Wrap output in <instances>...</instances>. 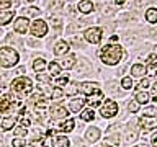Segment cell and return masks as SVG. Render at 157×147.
<instances>
[{"instance_id":"obj_1","label":"cell","mask_w":157,"mask_h":147,"mask_svg":"<svg viewBox=\"0 0 157 147\" xmlns=\"http://www.w3.org/2000/svg\"><path fill=\"white\" fill-rule=\"evenodd\" d=\"M123 57V47L120 44H106L100 51V59L106 66H116Z\"/></svg>"},{"instance_id":"obj_2","label":"cell","mask_w":157,"mask_h":147,"mask_svg":"<svg viewBox=\"0 0 157 147\" xmlns=\"http://www.w3.org/2000/svg\"><path fill=\"white\" fill-rule=\"evenodd\" d=\"M18 61H20V56L13 47L5 46L0 49V66L2 67H5V69L15 67L18 64Z\"/></svg>"},{"instance_id":"obj_3","label":"cell","mask_w":157,"mask_h":147,"mask_svg":"<svg viewBox=\"0 0 157 147\" xmlns=\"http://www.w3.org/2000/svg\"><path fill=\"white\" fill-rule=\"evenodd\" d=\"M17 108L23 110L21 100L15 98L13 95H3L0 98V113H13Z\"/></svg>"},{"instance_id":"obj_4","label":"cell","mask_w":157,"mask_h":147,"mask_svg":"<svg viewBox=\"0 0 157 147\" xmlns=\"http://www.w3.org/2000/svg\"><path fill=\"white\" fill-rule=\"evenodd\" d=\"M10 88L15 92V93H20V95H26L33 90V83L28 77H18L10 83Z\"/></svg>"},{"instance_id":"obj_5","label":"cell","mask_w":157,"mask_h":147,"mask_svg":"<svg viewBox=\"0 0 157 147\" xmlns=\"http://www.w3.org/2000/svg\"><path fill=\"white\" fill-rule=\"evenodd\" d=\"M80 92L87 96H97V98L103 96L101 88L98 87V83H95V82H83L80 85Z\"/></svg>"},{"instance_id":"obj_6","label":"cell","mask_w":157,"mask_h":147,"mask_svg":"<svg viewBox=\"0 0 157 147\" xmlns=\"http://www.w3.org/2000/svg\"><path fill=\"white\" fill-rule=\"evenodd\" d=\"M29 29H31V34H33V36H36V38H43V36H46V34H48V24L41 18L34 20V21L31 23V28H29Z\"/></svg>"},{"instance_id":"obj_7","label":"cell","mask_w":157,"mask_h":147,"mask_svg":"<svg viewBox=\"0 0 157 147\" xmlns=\"http://www.w3.org/2000/svg\"><path fill=\"white\" fill-rule=\"evenodd\" d=\"M101 28H87L85 29V33H83V39H85L87 43H90V44H98L101 41Z\"/></svg>"},{"instance_id":"obj_8","label":"cell","mask_w":157,"mask_h":147,"mask_svg":"<svg viewBox=\"0 0 157 147\" xmlns=\"http://www.w3.org/2000/svg\"><path fill=\"white\" fill-rule=\"evenodd\" d=\"M101 116L103 118H113L118 113V103L115 100H106L105 105H101Z\"/></svg>"},{"instance_id":"obj_9","label":"cell","mask_w":157,"mask_h":147,"mask_svg":"<svg viewBox=\"0 0 157 147\" xmlns=\"http://www.w3.org/2000/svg\"><path fill=\"white\" fill-rule=\"evenodd\" d=\"M141 124V129H142V132H149V131H152L154 127H157V118L155 116H142V118H139V121H137Z\"/></svg>"},{"instance_id":"obj_10","label":"cell","mask_w":157,"mask_h":147,"mask_svg":"<svg viewBox=\"0 0 157 147\" xmlns=\"http://www.w3.org/2000/svg\"><path fill=\"white\" fill-rule=\"evenodd\" d=\"M75 127V121L74 119H61L54 123V129L61 131V132H71Z\"/></svg>"},{"instance_id":"obj_11","label":"cell","mask_w":157,"mask_h":147,"mask_svg":"<svg viewBox=\"0 0 157 147\" xmlns=\"http://www.w3.org/2000/svg\"><path fill=\"white\" fill-rule=\"evenodd\" d=\"M28 29V18L26 17H18L13 23V31L18 34H25Z\"/></svg>"},{"instance_id":"obj_12","label":"cell","mask_w":157,"mask_h":147,"mask_svg":"<svg viewBox=\"0 0 157 147\" xmlns=\"http://www.w3.org/2000/svg\"><path fill=\"white\" fill-rule=\"evenodd\" d=\"M51 116H52V119H66L69 116V111H67V108H64L61 105H56V106L51 108Z\"/></svg>"},{"instance_id":"obj_13","label":"cell","mask_w":157,"mask_h":147,"mask_svg":"<svg viewBox=\"0 0 157 147\" xmlns=\"http://www.w3.org/2000/svg\"><path fill=\"white\" fill-rule=\"evenodd\" d=\"M15 17V10H0V26L8 24Z\"/></svg>"},{"instance_id":"obj_14","label":"cell","mask_w":157,"mask_h":147,"mask_svg":"<svg viewBox=\"0 0 157 147\" xmlns=\"http://www.w3.org/2000/svg\"><path fill=\"white\" fill-rule=\"evenodd\" d=\"M85 137H87L88 142H97L98 139H100V129H98V127H95V126L88 127Z\"/></svg>"},{"instance_id":"obj_15","label":"cell","mask_w":157,"mask_h":147,"mask_svg":"<svg viewBox=\"0 0 157 147\" xmlns=\"http://www.w3.org/2000/svg\"><path fill=\"white\" fill-rule=\"evenodd\" d=\"M92 70L90 64H88L87 59H78V66H77V74H80V75H87L88 72Z\"/></svg>"},{"instance_id":"obj_16","label":"cell","mask_w":157,"mask_h":147,"mask_svg":"<svg viewBox=\"0 0 157 147\" xmlns=\"http://www.w3.org/2000/svg\"><path fill=\"white\" fill-rule=\"evenodd\" d=\"M69 51V43L67 41H57L56 46H54V54L56 56H64Z\"/></svg>"},{"instance_id":"obj_17","label":"cell","mask_w":157,"mask_h":147,"mask_svg":"<svg viewBox=\"0 0 157 147\" xmlns=\"http://www.w3.org/2000/svg\"><path fill=\"white\" fill-rule=\"evenodd\" d=\"M77 8L80 13H90L93 10V3H92V0H80L77 5Z\"/></svg>"},{"instance_id":"obj_18","label":"cell","mask_w":157,"mask_h":147,"mask_svg":"<svg viewBox=\"0 0 157 147\" xmlns=\"http://www.w3.org/2000/svg\"><path fill=\"white\" fill-rule=\"evenodd\" d=\"M83 105H85V100L83 98H74V100H71V110L74 111V113H78V111H82V108H83Z\"/></svg>"},{"instance_id":"obj_19","label":"cell","mask_w":157,"mask_h":147,"mask_svg":"<svg viewBox=\"0 0 157 147\" xmlns=\"http://www.w3.org/2000/svg\"><path fill=\"white\" fill-rule=\"evenodd\" d=\"M52 147H69V139L66 136L52 137Z\"/></svg>"},{"instance_id":"obj_20","label":"cell","mask_w":157,"mask_h":147,"mask_svg":"<svg viewBox=\"0 0 157 147\" xmlns=\"http://www.w3.org/2000/svg\"><path fill=\"white\" fill-rule=\"evenodd\" d=\"M146 72H147V67L142 66V64H134V66L131 67V74L134 77H142Z\"/></svg>"},{"instance_id":"obj_21","label":"cell","mask_w":157,"mask_h":147,"mask_svg":"<svg viewBox=\"0 0 157 147\" xmlns=\"http://www.w3.org/2000/svg\"><path fill=\"white\" fill-rule=\"evenodd\" d=\"M134 100L139 103V105H146V103L151 100V95H149L146 90H141V92L136 93V98H134Z\"/></svg>"},{"instance_id":"obj_22","label":"cell","mask_w":157,"mask_h":147,"mask_svg":"<svg viewBox=\"0 0 157 147\" xmlns=\"http://www.w3.org/2000/svg\"><path fill=\"white\" fill-rule=\"evenodd\" d=\"M15 124H17V118L15 116H8L5 119H2V129L3 131H10Z\"/></svg>"},{"instance_id":"obj_23","label":"cell","mask_w":157,"mask_h":147,"mask_svg":"<svg viewBox=\"0 0 157 147\" xmlns=\"http://www.w3.org/2000/svg\"><path fill=\"white\" fill-rule=\"evenodd\" d=\"M75 62H77V57L74 56V54H69V56L64 57V61H62V67H64V69H72L74 66H75Z\"/></svg>"},{"instance_id":"obj_24","label":"cell","mask_w":157,"mask_h":147,"mask_svg":"<svg viewBox=\"0 0 157 147\" xmlns=\"http://www.w3.org/2000/svg\"><path fill=\"white\" fill-rule=\"evenodd\" d=\"M146 21H149L151 24L157 23V8H147L146 12Z\"/></svg>"},{"instance_id":"obj_25","label":"cell","mask_w":157,"mask_h":147,"mask_svg":"<svg viewBox=\"0 0 157 147\" xmlns=\"http://www.w3.org/2000/svg\"><path fill=\"white\" fill-rule=\"evenodd\" d=\"M66 87H67V88H66V90H64V93H66V95H69V96L75 95V93L78 92V85H77L75 82H69Z\"/></svg>"},{"instance_id":"obj_26","label":"cell","mask_w":157,"mask_h":147,"mask_svg":"<svg viewBox=\"0 0 157 147\" xmlns=\"http://www.w3.org/2000/svg\"><path fill=\"white\" fill-rule=\"evenodd\" d=\"M80 118L83 121H93V118H95V111H93V108H88V110L80 111Z\"/></svg>"},{"instance_id":"obj_27","label":"cell","mask_w":157,"mask_h":147,"mask_svg":"<svg viewBox=\"0 0 157 147\" xmlns=\"http://www.w3.org/2000/svg\"><path fill=\"white\" fill-rule=\"evenodd\" d=\"M33 69H34V72H43L44 69H46V61L44 59H36V61L33 62Z\"/></svg>"},{"instance_id":"obj_28","label":"cell","mask_w":157,"mask_h":147,"mask_svg":"<svg viewBox=\"0 0 157 147\" xmlns=\"http://www.w3.org/2000/svg\"><path fill=\"white\" fill-rule=\"evenodd\" d=\"M105 142L106 144H113V145H120V134H108Z\"/></svg>"},{"instance_id":"obj_29","label":"cell","mask_w":157,"mask_h":147,"mask_svg":"<svg viewBox=\"0 0 157 147\" xmlns=\"http://www.w3.org/2000/svg\"><path fill=\"white\" fill-rule=\"evenodd\" d=\"M48 67H49V72H51L52 77H57L59 74H61V66H59V64H56V62H51Z\"/></svg>"},{"instance_id":"obj_30","label":"cell","mask_w":157,"mask_h":147,"mask_svg":"<svg viewBox=\"0 0 157 147\" xmlns=\"http://www.w3.org/2000/svg\"><path fill=\"white\" fill-rule=\"evenodd\" d=\"M64 95V90L61 87H56V88H52V92H51V98L52 100H59V98H61Z\"/></svg>"},{"instance_id":"obj_31","label":"cell","mask_w":157,"mask_h":147,"mask_svg":"<svg viewBox=\"0 0 157 147\" xmlns=\"http://www.w3.org/2000/svg\"><path fill=\"white\" fill-rule=\"evenodd\" d=\"M121 87L124 88V90H131L132 88V80H131V77H124L121 80Z\"/></svg>"},{"instance_id":"obj_32","label":"cell","mask_w":157,"mask_h":147,"mask_svg":"<svg viewBox=\"0 0 157 147\" xmlns=\"http://www.w3.org/2000/svg\"><path fill=\"white\" fill-rule=\"evenodd\" d=\"M12 145L13 147H25V145H26V139H23V137H17V139L12 141Z\"/></svg>"},{"instance_id":"obj_33","label":"cell","mask_w":157,"mask_h":147,"mask_svg":"<svg viewBox=\"0 0 157 147\" xmlns=\"http://www.w3.org/2000/svg\"><path fill=\"white\" fill-rule=\"evenodd\" d=\"M7 43H13L15 46H18V47L21 46V41H20L17 36H12V34H8V36H7Z\"/></svg>"},{"instance_id":"obj_34","label":"cell","mask_w":157,"mask_h":147,"mask_svg":"<svg viewBox=\"0 0 157 147\" xmlns=\"http://www.w3.org/2000/svg\"><path fill=\"white\" fill-rule=\"evenodd\" d=\"M36 78H38V82H44V83H49L51 82V77H48V75H44V74H36Z\"/></svg>"},{"instance_id":"obj_35","label":"cell","mask_w":157,"mask_h":147,"mask_svg":"<svg viewBox=\"0 0 157 147\" xmlns=\"http://www.w3.org/2000/svg\"><path fill=\"white\" fill-rule=\"evenodd\" d=\"M137 139V134H136V132H132V131H128L126 132V141L128 142H134Z\"/></svg>"},{"instance_id":"obj_36","label":"cell","mask_w":157,"mask_h":147,"mask_svg":"<svg viewBox=\"0 0 157 147\" xmlns=\"http://www.w3.org/2000/svg\"><path fill=\"white\" fill-rule=\"evenodd\" d=\"M144 113H146V116H155V115H157V106H155V108H154V106L146 108Z\"/></svg>"},{"instance_id":"obj_37","label":"cell","mask_w":157,"mask_h":147,"mask_svg":"<svg viewBox=\"0 0 157 147\" xmlns=\"http://www.w3.org/2000/svg\"><path fill=\"white\" fill-rule=\"evenodd\" d=\"M128 110H129L131 113H136L137 110H139V103H137V101H131L129 105H128Z\"/></svg>"},{"instance_id":"obj_38","label":"cell","mask_w":157,"mask_h":147,"mask_svg":"<svg viewBox=\"0 0 157 147\" xmlns=\"http://www.w3.org/2000/svg\"><path fill=\"white\" fill-rule=\"evenodd\" d=\"M67 83H69L67 77H57L56 78V85H59V87H61V85H67Z\"/></svg>"},{"instance_id":"obj_39","label":"cell","mask_w":157,"mask_h":147,"mask_svg":"<svg viewBox=\"0 0 157 147\" xmlns=\"http://www.w3.org/2000/svg\"><path fill=\"white\" fill-rule=\"evenodd\" d=\"M141 88V90H146L147 87H149V78H142V80L139 82V85H137Z\"/></svg>"},{"instance_id":"obj_40","label":"cell","mask_w":157,"mask_h":147,"mask_svg":"<svg viewBox=\"0 0 157 147\" xmlns=\"http://www.w3.org/2000/svg\"><path fill=\"white\" fill-rule=\"evenodd\" d=\"M10 5H12V0H0V10L10 8Z\"/></svg>"},{"instance_id":"obj_41","label":"cell","mask_w":157,"mask_h":147,"mask_svg":"<svg viewBox=\"0 0 157 147\" xmlns=\"http://www.w3.org/2000/svg\"><path fill=\"white\" fill-rule=\"evenodd\" d=\"M43 142H44V141L41 139V137H36V139H33V141H31V145H33V147H41V145H43Z\"/></svg>"},{"instance_id":"obj_42","label":"cell","mask_w":157,"mask_h":147,"mask_svg":"<svg viewBox=\"0 0 157 147\" xmlns=\"http://www.w3.org/2000/svg\"><path fill=\"white\" fill-rule=\"evenodd\" d=\"M52 26H54V29H56V33H59V29H61V26H62L61 20H52Z\"/></svg>"},{"instance_id":"obj_43","label":"cell","mask_w":157,"mask_h":147,"mask_svg":"<svg viewBox=\"0 0 157 147\" xmlns=\"http://www.w3.org/2000/svg\"><path fill=\"white\" fill-rule=\"evenodd\" d=\"M38 13H39V10L36 7H31V8L26 10V15H31V17H34V15H38Z\"/></svg>"},{"instance_id":"obj_44","label":"cell","mask_w":157,"mask_h":147,"mask_svg":"<svg viewBox=\"0 0 157 147\" xmlns=\"http://www.w3.org/2000/svg\"><path fill=\"white\" fill-rule=\"evenodd\" d=\"M15 134H26V127H23V126H18V127H15Z\"/></svg>"},{"instance_id":"obj_45","label":"cell","mask_w":157,"mask_h":147,"mask_svg":"<svg viewBox=\"0 0 157 147\" xmlns=\"http://www.w3.org/2000/svg\"><path fill=\"white\" fill-rule=\"evenodd\" d=\"M72 44H75V46H78V47H82L83 46V43H82V39L80 38H72V41H71Z\"/></svg>"},{"instance_id":"obj_46","label":"cell","mask_w":157,"mask_h":147,"mask_svg":"<svg viewBox=\"0 0 157 147\" xmlns=\"http://www.w3.org/2000/svg\"><path fill=\"white\" fill-rule=\"evenodd\" d=\"M88 105H90V108L98 106V105H100V100H88Z\"/></svg>"},{"instance_id":"obj_47","label":"cell","mask_w":157,"mask_h":147,"mask_svg":"<svg viewBox=\"0 0 157 147\" xmlns=\"http://www.w3.org/2000/svg\"><path fill=\"white\" fill-rule=\"evenodd\" d=\"M26 44H28V46H33V47H38V46H39V43L33 41V39H29V41H26Z\"/></svg>"},{"instance_id":"obj_48","label":"cell","mask_w":157,"mask_h":147,"mask_svg":"<svg viewBox=\"0 0 157 147\" xmlns=\"http://www.w3.org/2000/svg\"><path fill=\"white\" fill-rule=\"evenodd\" d=\"M146 2H147V0H136V2H134V5H136L137 8H139V7H142V5H144Z\"/></svg>"},{"instance_id":"obj_49","label":"cell","mask_w":157,"mask_h":147,"mask_svg":"<svg viewBox=\"0 0 157 147\" xmlns=\"http://www.w3.org/2000/svg\"><path fill=\"white\" fill-rule=\"evenodd\" d=\"M103 13H106V15H111V13H113L111 7H105V8H103Z\"/></svg>"},{"instance_id":"obj_50","label":"cell","mask_w":157,"mask_h":147,"mask_svg":"<svg viewBox=\"0 0 157 147\" xmlns=\"http://www.w3.org/2000/svg\"><path fill=\"white\" fill-rule=\"evenodd\" d=\"M152 145H154V147H157V132H155L154 136H152Z\"/></svg>"},{"instance_id":"obj_51","label":"cell","mask_w":157,"mask_h":147,"mask_svg":"<svg viewBox=\"0 0 157 147\" xmlns=\"http://www.w3.org/2000/svg\"><path fill=\"white\" fill-rule=\"evenodd\" d=\"M26 72V69L25 67H20V69H17V74H20V75H21V74H25Z\"/></svg>"},{"instance_id":"obj_52","label":"cell","mask_w":157,"mask_h":147,"mask_svg":"<svg viewBox=\"0 0 157 147\" xmlns=\"http://www.w3.org/2000/svg\"><path fill=\"white\" fill-rule=\"evenodd\" d=\"M75 147H87V145H85V144H82V142L77 139V141H75Z\"/></svg>"},{"instance_id":"obj_53","label":"cell","mask_w":157,"mask_h":147,"mask_svg":"<svg viewBox=\"0 0 157 147\" xmlns=\"http://www.w3.org/2000/svg\"><path fill=\"white\" fill-rule=\"evenodd\" d=\"M115 3L116 5H123V3H124V0H115Z\"/></svg>"},{"instance_id":"obj_54","label":"cell","mask_w":157,"mask_h":147,"mask_svg":"<svg viewBox=\"0 0 157 147\" xmlns=\"http://www.w3.org/2000/svg\"><path fill=\"white\" fill-rule=\"evenodd\" d=\"M115 41H118V36L115 34V36H111V43H115Z\"/></svg>"},{"instance_id":"obj_55","label":"cell","mask_w":157,"mask_h":147,"mask_svg":"<svg viewBox=\"0 0 157 147\" xmlns=\"http://www.w3.org/2000/svg\"><path fill=\"white\" fill-rule=\"evenodd\" d=\"M101 147H113V145H110V144H106V142H105V144H103Z\"/></svg>"},{"instance_id":"obj_56","label":"cell","mask_w":157,"mask_h":147,"mask_svg":"<svg viewBox=\"0 0 157 147\" xmlns=\"http://www.w3.org/2000/svg\"><path fill=\"white\" fill-rule=\"evenodd\" d=\"M0 147H2V136H0Z\"/></svg>"},{"instance_id":"obj_57","label":"cell","mask_w":157,"mask_h":147,"mask_svg":"<svg viewBox=\"0 0 157 147\" xmlns=\"http://www.w3.org/2000/svg\"><path fill=\"white\" fill-rule=\"evenodd\" d=\"M25 2H33V0H25Z\"/></svg>"},{"instance_id":"obj_58","label":"cell","mask_w":157,"mask_h":147,"mask_svg":"<svg viewBox=\"0 0 157 147\" xmlns=\"http://www.w3.org/2000/svg\"><path fill=\"white\" fill-rule=\"evenodd\" d=\"M155 88H157V78H155Z\"/></svg>"}]
</instances>
